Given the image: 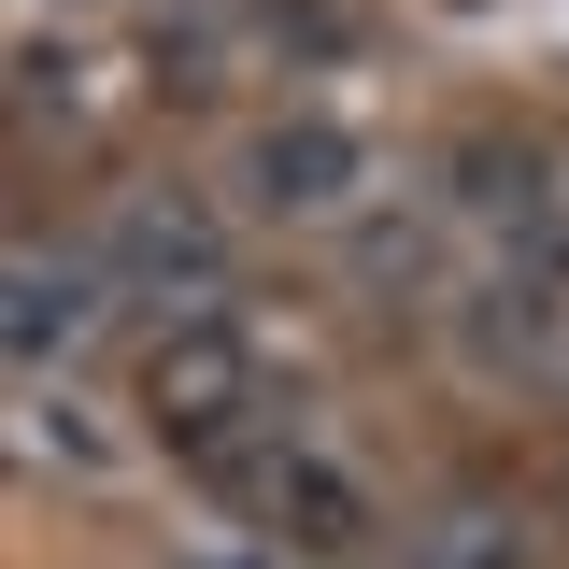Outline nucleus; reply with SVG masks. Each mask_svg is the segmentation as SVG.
<instances>
[{"label": "nucleus", "mask_w": 569, "mask_h": 569, "mask_svg": "<svg viewBox=\"0 0 569 569\" xmlns=\"http://www.w3.org/2000/svg\"><path fill=\"white\" fill-rule=\"evenodd\" d=\"M142 427L186 456V470H228L242 441H271V370H257V342L228 328V313H186V328H157V356H142Z\"/></svg>", "instance_id": "obj_1"}, {"label": "nucleus", "mask_w": 569, "mask_h": 569, "mask_svg": "<svg viewBox=\"0 0 569 569\" xmlns=\"http://www.w3.org/2000/svg\"><path fill=\"white\" fill-rule=\"evenodd\" d=\"M100 271L186 328L213 284H228V213H213L200 186H114V200H100Z\"/></svg>", "instance_id": "obj_2"}, {"label": "nucleus", "mask_w": 569, "mask_h": 569, "mask_svg": "<svg viewBox=\"0 0 569 569\" xmlns=\"http://www.w3.org/2000/svg\"><path fill=\"white\" fill-rule=\"evenodd\" d=\"M213 498H242L271 541H299V556H356L370 541V485H356L342 456H313L299 427H271V441H242L228 470H213Z\"/></svg>", "instance_id": "obj_3"}, {"label": "nucleus", "mask_w": 569, "mask_h": 569, "mask_svg": "<svg viewBox=\"0 0 569 569\" xmlns=\"http://www.w3.org/2000/svg\"><path fill=\"white\" fill-rule=\"evenodd\" d=\"M228 186H242V213L328 228V213H356V186H370V129H342V114H257Z\"/></svg>", "instance_id": "obj_4"}, {"label": "nucleus", "mask_w": 569, "mask_h": 569, "mask_svg": "<svg viewBox=\"0 0 569 569\" xmlns=\"http://www.w3.org/2000/svg\"><path fill=\"white\" fill-rule=\"evenodd\" d=\"M456 342L485 385H527V399H569V271H485L456 299Z\"/></svg>", "instance_id": "obj_5"}, {"label": "nucleus", "mask_w": 569, "mask_h": 569, "mask_svg": "<svg viewBox=\"0 0 569 569\" xmlns=\"http://www.w3.org/2000/svg\"><path fill=\"white\" fill-rule=\"evenodd\" d=\"M456 213L498 228V271H569V213H556V171L527 142H456Z\"/></svg>", "instance_id": "obj_6"}, {"label": "nucleus", "mask_w": 569, "mask_h": 569, "mask_svg": "<svg viewBox=\"0 0 569 569\" xmlns=\"http://www.w3.org/2000/svg\"><path fill=\"white\" fill-rule=\"evenodd\" d=\"M100 257H43V242H14V271H0V342H14V370H43V356H86V328H100Z\"/></svg>", "instance_id": "obj_7"}, {"label": "nucleus", "mask_w": 569, "mask_h": 569, "mask_svg": "<svg viewBox=\"0 0 569 569\" xmlns=\"http://www.w3.org/2000/svg\"><path fill=\"white\" fill-rule=\"evenodd\" d=\"M413 569H541V527H527V498H498V485H441L413 512Z\"/></svg>", "instance_id": "obj_8"}]
</instances>
